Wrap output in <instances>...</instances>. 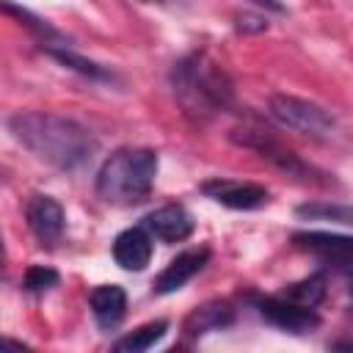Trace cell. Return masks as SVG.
Wrapping results in <instances>:
<instances>
[{
	"label": "cell",
	"instance_id": "obj_1",
	"mask_svg": "<svg viewBox=\"0 0 353 353\" xmlns=\"http://www.w3.org/2000/svg\"><path fill=\"white\" fill-rule=\"evenodd\" d=\"M8 130L28 152L61 171L80 168L97 149V138L85 124L47 110H19L8 119Z\"/></svg>",
	"mask_w": 353,
	"mask_h": 353
},
{
	"label": "cell",
	"instance_id": "obj_2",
	"mask_svg": "<svg viewBox=\"0 0 353 353\" xmlns=\"http://www.w3.org/2000/svg\"><path fill=\"white\" fill-rule=\"evenodd\" d=\"M171 91L182 113L193 121H210L223 113L234 99V85L221 63H215L207 52L182 55L168 74Z\"/></svg>",
	"mask_w": 353,
	"mask_h": 353
},
{
	"label": "cell",
	"instance_id": "obj_3",
	"mask_svg": "<svg viewBox=\"0 0 353 353\" xmlns=\"http://www.w3.org/2000/svg\"><path fill=\"white\" fill-rule=\"evenodd\" d=\"M157 176V152L146 146L119 149L113 152L99 174H97V193L102 201L116 207H132L149 199Z\"/></svg>",
	"mask_w": 353,
	"mask_h": 353
},
{
	"label": "cell",
	"instance_id": "obj_4",
	"mask_svg": "<svg viewBox=\"0 0 353 353\" xmlns=\"http://www.w3.org/2000/svg\"><path fill=\"white\" fill-rule=\"evenodd\" d=\"M268 113L281 127L301 132V135H309V138H328L336 127L331 110H325L317 102L292 97V94H273L268 99Z\"/></svg>",
	"mask_w": 353,
	"mask_h": 353
},
{
	"label": "cell",
	"instance_id": "obj_5",
	"mask_svg": "<svg viewBox=\"0 0 353 353\" xmlns=\"http://www.w3.org/2000/svg\"><path fill=\"white\" fill-rule=\"evenodd\" d=\"M232 141L243 149H251L254 154H259L262 160H268L273 168H279L281 174L287 176H295V179H303V182H328V179H320L325 174H320L314 165L303 163L292 149L281 146L270 132L265 130H254V127H243V130H234L232 132Z\"/></svg>",
	"mask_w": 353,
	"mask_h": 353
},
{
	"label": "cell",
	"instance_id": "obj_6",
	"mask_svg": "<svg viewBox=\"0 0 353 353\" xmlns=\"http://www.w3.org/2000/svg\"><path fill=\"white\" fill-rule=\"evenodd\" d=\"M256 312L276 328L287 331V334H309L320 325V317L312 306H301L295 301H287L281 295H265V298H254Z\"/></svg>",
	"mask_w": 353,
	"mask_h": 353
},
{
	"label": "cell",
	"instance_id": "obj_7",
	"mask_svg": "<svg viewBox=\"0 0 353 353\" xmlns=\"http://www.w3.org/2000/svg\"><path fill=\"white\" fill-rule=\"evenodd\" d=\"M201 193L229 210H259L270 201V193L256 185V182H243V179H226V176H212L201 182Z\"/></svg>",
	"mask_w": 353,
	"mask_h": 353
},
{
	"label": "cell",
	"instance_id": "obj_8",
	"mask_svg": "<svg viewBox=\"0 0 353 353\" xmlns=\"http://www.w3.org/2000/svg\"><path fill=\"white\" fill-rule=\"evenodd\" d=\"M25 221H28V229L33 232V237L41 245L61 243L63 229H66L63 207L52 196H44V193H36V196L28 199V204H25Z\"/></svg>",
	"mask_w": 353,
	"mask_h": 353
},
{
	"label": "cell",
	"instance_id": "obj_9",
	"mask_svg": "<svg viewBox=\"0 0 353 353\" xmlns=\"http://www.w3.org/2000/svg\"><path fill=\"white\" fill-rule=\"evenodd\" d=\"M210 262V248L199 245V248H188L182 254H176L154 279V292L157 295H168L176 292L179 287H185L196 273H201V268Z\"/></svg>",
	"mask_w": 353,
	"mask_h": 353
},
{
	"label": "cell",
	"instance_id": "obj_10",
	"mask_svg": "<svg viewBox=\"0 0 353 353\" xmlns=\"http://www.w3.org/2000/svg\"><path fill=\"white\" fill-rule=\"evenodd\" d=\"M141 226H146L149 234L163 243H182L193 234L196 223H193V215L182 204H165V207H157L149 215H143Z\"/></svg>",
	"mask_w": 353,
	"mask_h": 353
},
{
	"label": "cell",
	"instance_id": "obj_11",
	"mask_svg": "<svg viewBox=\"0 0 353 353\" xmlns=\"http://www.w3.org/2000/svg\"><path fill=\"white\" fill-rule=\"evenodd\" d=\"M292 243L314 256H320L323 262L339 265L345 268L347 262H353V237L347 234H336V232H295Z\"/></svg>",
	"mask_w": 353,
	"mask_h": 353
},
{
	"label": "cell",
	"instance_id": "obj_12",
	"mask_svg": "<svg viewBox=\"0 0 353 353\" xmlns=\"http://www.w3.org/2000/svg\"><path fill=\"white\" fill-rule=\"evenodd\" d=\"M113 259L130 273H141L152 262V234L146 226H130L113 240Z\"/></svg>",
	"mask_w": 353,
	"mask_h": 353
},
{
	"label": "cell",
	"instance_id": "obj_13",
	"mask_svg": "<svg viewBox=\"0 0 353 353\" xmlns=\"http://www.w3.org/2000/svg\"><path fill=\"white\" fill-rule=\"evenodd\" d=\"M88 306L99 328H116L127 314V292L119 284H99L88 292Z\"/></svg>",
	"mask_w": 353,
	"mask_h": 353
},
{
	"label": "cell",
	"instance_id": "obj_14",
	"mask_svg": "<svg viewBox=\"0 0 353 353\" xmlns=\"http://www.w3.org/2000/svg\"><path fill=\"white\" fill-rule=\"evenodd\" d=\"M232 323H234V309L226 301H210L190 312V317L185 320V331L190 336H201L207 331H221Z\"/></svg>",
	"mask_w": 353,
	"mask_h": 353
},
{
	"label": "cell",
	"instance_id": "obj_15",
	"mask_svg": "<svg viewBox=\"0 0 353 353\" xmlns=\"http://www.w3.org/2000/svg\"><path fill=\"white\" fill-rule=\"evenodd\" d=\"M44 52L50 58H55L61 66H66V69H72V72H77V74H83L88 80H99V83H113L116 80V74L108 66H102V63H97V61L85 58V55H77L66 44H44Z\"/></svg>",
	"mask_w": 353,
	"mask_h": 353
},
{
	"label": "cell",
	"instance_id": "obj_16",
	"mask_svg": "<svg viewBox=\"0 0 353 353\" xmlns=\"http://www.w3.org/2000/svg\"><path fill=\"white\" fill-rule=\"evenodd\" d=\"M165 331H168V320L143 323L135 331H130L121 339H116L113 342V350H121V353H143V350L154 347V342H160L165 336Z\"/></svg>",
	"mask_w": 353,
	"mask_h": 353
},
{
	"label": "cell",
	"instance_id": "obj_17",
	"mask_svg": "<svg viewBox=\"0 0 353 353\" xmlns=\"http://www.w3.org/2000/svg\"><path fill=\"white\" fill-rule=\"evenodd\" d=\"M301 221H328L339 226H353V204H331V201H306L295 207Z\"/></svg>",
	"mask_w": 353,
	"mask_h": 353
},
{
	"label": "cell",
	"instance_id": "obj_18",
	"mask_svg": "<svg viewBox=\"0 0 353 353\" xmlns=\"http://www.w3.org/2000/svg\"><path fill=\"white\" fill-rule=\"evenodd\" d=\"M279 295L287 298V301H295V303H301V306H312V309H314V306L323 303V298H325V276H323V273H312V276H306V279H301V281L287 284Z\"/></svg>",
	"mask_w": 353,
	"mask_h": 353
},
{
	"label": "cell",
	"instance_id": "obj_19",
	"mask_svg": "<svg viewBox=\"0 0 353 353\" xmlns=\"http://www.w3.org/2000/svg\"><path fill=\"white\" fill-rule=\"evenodd\" d=\"M58 279H61L58 270H52L47 265H30L25 270V276H22V290H28V292H47V290H52L58 284Z\"/></svg>",
	"mask_w": 353,
	"mask_h": 353
},
{
	"label": "cell",
	"instance_id": "obj_20",
	"mask_svg": "<svg viewBox=\"0 0 353 353\" xmlns=\"http://www.w3.org/2000/svg\"><path fill=\"white\" fill-rule=\"evenodd\" d=\"M248 3H254L259 8H268V11H284V6L279 0H248Z\"/></svg>",
	"mask_w": 353,
	"mask_h": 353
},
{
	"label": "cell",
	"instance_id": "obj_21",
	"mask_svg": "<svg viewBox=\"0 0 353 353\" xmlns=\"http://www.w3.org/2000/svg\"><path fill=\"white\" fill-rule=\"evenodd\" d=\"M345 279H347V290H350V295H353V262L345 265Z\"/></svg>",
	"mask_w": 353,
	"mask_h": 353
},
{
	"label": "cell",
	"instance_id": "obj_22",
	"mask_svg": "<svg viewBox=\"0 0 353 353\" xmlns=\"http://www.w3.org/2000/svg\"><path fill=\"white\" fill-rule=\"evenodd\" d=\"M160 3H171V0H160Z\"/></svg>",
	"mask_w": 353,
	"mask_h": 353
}]
</instances>
